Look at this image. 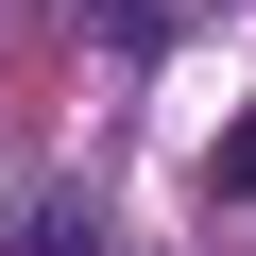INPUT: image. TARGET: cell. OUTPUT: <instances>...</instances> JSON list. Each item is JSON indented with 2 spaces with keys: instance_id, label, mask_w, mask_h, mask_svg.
Instances as JSON below:
<instances>
[{
  "instance_id": "1",
  "label": "cell",
  "mask_w": 256,
  "mask_h": 256,
  "mask_svg": "<svg viewBox=\"0 0 256 256\" xmlns=\"http://www.w3.org/2000/svg\"><path fill=\"white\" fill-rule=\"evenodd\" d=\"M0 256H86V222H68V205H18V239H0Z\"/></svg>"
},
{
  "instance_id": "2",
  "label": "cell",
  "mask_w": 256,
  "mask_h": 256,
  "mask_svg": "<svg viewBox=\"0 0 256 256\" xmlns=\"http://www.w3.org/2000/svg\"><path fill=\"white\" fill-rule=\"evenodd\" d=\"M222 205H256V102H239V137H222Z\"/></svg>"
}]
</instances>
